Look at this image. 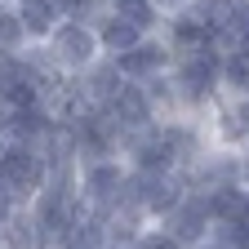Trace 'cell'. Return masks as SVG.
I'll return each instance as SVG.
<instances>
[{"label": "cell", "instance_id": "1", "mask_svg": "<svg viewBox=\"0 0 249 249\" xmlns=\"http://www.w3.org/2000/svg\"><path fill=\"white\" fill-rule=\"evenodd\" d=\"M174 93H178V111H209L218 98H223V49L209 45L196 53H182L174 58Z\"/></svg>", "mask_w": 249, "mask_h": 249}, {"label": "cell", "instance_id": "2", "mask_svg": "<svg viewBox=\"0 0 249 249\" xmlns=\"http://www.w3.org/2000/svg\"><path fill=\"white\" fill-rule=\"evenodd\" d=\"M40 53H45L49 67L58 76H67V80L85 76L98 58H107L103 45H98V27H93V22H80V18H62L49 31V40L40 45Z\"/></svg>", "mask_w": 249, "mask_h": 249}, {"label": "cell", "instance_id": "3", "mask_svg": "<svg viewBox=\"0 0 249 249\" xmlns=\"http://www.w3.org/2000/svg\"><path fill=\"white\" fill-rule=\"evenodd\" d=\"M76 187H80V200L89 209H120L129 200V165L124 156H98V160H76Z\"/></svg>", "mask_w": 249, "mask_h": 249}, {"label": "cell", "instance_id": "4", "mask_svg": "<svg viewBox=\"0 0 249 249\" xmlns=\"http://www.w3.org/2000/svg\"><path fill=\"white\" fill-rule=\"evenodd\" d=\"M45 182H49V160H45L36 147L5 142V151H0V187H9L22 205H31Z\"/></svg>", "mask_w": 249, "mask_h": 249}, {"label": "cell", "instance_id": "5", "mask_svg": "<svg viewBox=\"0 0 249 249\" xmlns=\"http://www.w3.org/2000/svg\"><path fill=\"white\" fill-rule=\"evenodd\" d=\"M200 120H205L213 147L249 151V98H240V93H223L209 111H200Z\"/></svg>", "mask_w": 249, "mask_h": 249}, {"label": "cell", "instance_id": "6", "mask_svg": "<svg viewBox=\"0 0 249 249\" xmlns=\"http://www.w3.org/2000/svg\"><path fill=\"white\" fill-rule=\"evenodd\" d=\"M182 196H187L182 174H134L129 169V200L147 213V223H165Z\"/></svg>", "mask_w": 249, "mask_h": 249}, {"label": "cell", "instance_id": "7", "mask_svg": "<svg viewBox=\"0 0 249 249\" xmlns=\"http://www.w3.org/2000/svg\"><path fill=\"white\" fill-rule=\"evenodd\" d=\"M240 156L245 151H227V147H205L192 169H182V182H187V192H218V187H231L240 182Z\"/></svg>", "mask_w": 249, "mask_h": 249}, {"label": "cell", "instance_id": "8", "mask_svg": "<svg viewBox=\"0 0 249 249\" xmlns=\"http://www.w3.org/2000/svg\"><path fill=\"white\" fill-rule=\"evenodd\" d=\"M116 67L124 80H134V85H147L156 76H169L174 71V49L160 40V36H147L142 45H134L129 53H120L116 58Z\"/></svg>", "mask_w": 249, "mask_h": 249}, {"label": "cell", "instance_id": "9", "mask_svg": "<svg viewBox=\"0 0 249 249\" xmlns=\"http://www.w3.org/2000/svg\"><path fill=\"white\" fill-rule=\"evenodd\" d=\"M160 227H169L187 249H196L200 240H209L213 236V213H209V205H205V196L200 192H187L174 209H169V218Z\"/></svg>", "mask_w": 249, "mask_h": 249}, {"label": "cell", "instance_id": "10", "mask_svg": "<svg viewBox=\"0 0 249 249\" xmlns=\"http://www.w3.org/2000/svg\"><path fill=\"white\" fill-rule=\"evenodd\" d=\"M160 40L174 49V58H182V53L209 49V45H213V27H209V18H200L196 9H182V14H169V18H165Z\"/></svg>", "mask_w": 249, "mask_h": 249}, {"label": "cell", "instance_id": "11", "mask_svg": "<svg viewBox=\"0 0 249 249\" xmlns=\"http://www.w3.org/2000/svg\"><path fill=\"white\" fill-rule=\"evenodd\" d=\"M14 9H18L22 27H27L31 45H45L49 31H53L62 18H71V0H14Z\"/></svg>", "mask_w": 249, "mask_h": 249}, {"label": "cell", "instance_id": "12", "mask_svg": "<svg viewBox=\"0 0 249 249\" xmlns=\"http://www.w3.org/2000/svg\"><path fill=\"white\" fill-rule=\"evenodd\" d=\"M93 27H98V45H103V53H107V58H120V53H129L134 45H142V40H147V31H142L138 22H129L124 14H116V9H111L107 18H98Z\"/></svg>", "mask_w": 249, "mask_h": 249}, {"label": "cell", "instance_id": "13", "mask_svg": "<svg viewBox=\"0 0 249 249\" xmlns=\"http://www.w3.org/2000/svg\"><path fill=\"white\" fill-rule=\"evenodd\" d=\"M76 80H80V89H85L89 107H107L116 93L124 89V76H120V67H116V58H98V62H93L85 76H76Z\"/></svg>", "mask_w": 249, "mask_h": 249}, {"label": "cell", "instance_id": "14", "mask_svg": "<svg viewBox=\"0 0 249 249\" xmlns=\"http://www.w3.org/2000/svg\"><path fill=\"white\" fill-rule=\"evenodd\" d=\"M209 213H213V227L218 223H240L249 218V187L245 182H231V187H218V192H200Z\"/></svg>", "mask_w": 249, "mask_h": 249}, {"label": "cell", "instance_id": "15", "mask_svg": "<svg viewBox=\"0 0 249 249\" xmlns=\"http://www.w3.org/2000/svg\"><path fill=\"white\" fill-rule=\"evenodd\" d=\"M0 249H49L36 218H31V209H18L5 227H0Z\"/></svg>", "mask_w": 249, "mask_h": 249}, {"label": "cell", "instance_id": "16", "mask_svg": "<svg viewBox=\"0 0 249 249\" xmlns=\"http://www.w3.org/2000/svg\"><path fill=\"white\" fill-rule=\"evenodd\" d=\"M223 93L249 98V45H236L223 53Z\"/></svg>", "mask_w": 249, "mask_h": 249}, {"label": "cell", "instance_id": "17", "mask_svg": "<svg viewBox=\"0 0 249 249\" xmlns=\"http://www.w3.org/2000/svg\"><path fill=\"white\" fill-rule=\"evenodd\" d=\"M129 249H187L169 227H160V223H147L134 240H129Z\"/></svg>", "mask_w": 249, "mask_h": 249}, {"label": "cell", "instance_id": "18", "mask_svg": "<svg viewBox=\"0 0 249 249\" xmlns=\"http://www.w3.org/2000/svg\"><path fill=\"white\" fill-rule=\"evenodd\" d=\"M18 209H27V205H22V200L9 192V187H0V227H5V223H9V218H14Z\"/></svg>", "mask_w": 249, "mask_h": 249}, {"label": "cell", "instance_id": "19", "mask_svg": "<svg viewBox=\"0 0 249 249\" xmlns=\"http://www.w3.org/2000/svg\"><path fill=\"white\" fill-rule=\"evenodd\" d=\"M192 5H196V0H156V9H160L165 18H169V14H182V9H192Z\"/></svg>", "mask_w": 249, "mask_h": 249}, {"label": "cell", "instance_id": "20", "mask_svg": "<svg viewBox=\"0 0 249 249\" xmlns=\"http://www.w3.org/2000/svg\"><path fill=\"white\" fill-rule=\"evenodd\" d=\"M196 249H236V245H227V240H223V236H209V240H200V245H196Z\"/></svg>", "mask_w": 249, "mask_h": 249}]
</instances>
